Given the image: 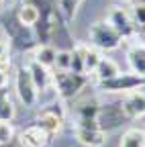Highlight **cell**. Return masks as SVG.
Instances as JSON below:
<instances>
[{"label": "cell", "instance_id": "4fadbf2b", "mask_svg": "<svg viewBox=\"0 0 145 147\" xmlns=\"http://www.w3.org/2000/svg\"><path fill=\"white\" fill-rule=\"evenodd\" d=\"M55 63H57V67L67 69V67L71 65V55H69L67 51H59V53L55 55Z\"/></svg>", "mask_w": 145, "mask_h": 147}, {"label": "cell", "instance_id": "8fae6325", "mask_svg": "<svg viewBox=\"0 0 145 147\" xmlns=\"http://www.w3.org/2000/svg\"><path fill=\"white\" fill-rule=\"evenodd\" d=\"M55 51L49 49V47H41L37 51V63L39 65H51V63H55Z\"/></svg>", "mask_w": 145, "mask_h": 147}, {"label": "cell", "instance_id": "9c48e42d", "mask_svg": "<svg viewBox=\"0 0 145 147\" xmlns=\"http://www.w3.org/2000/svg\"><path fill=\"white\" fill-rule=\"evenodd\" d=\"M39 127L43 129V131L49 135V133H57L59 129H61V119L57 115H53V113H45L41 119H39Z\"/></svg>", "mask_w": 145, "mask_h": 147}, {"label": "cell", "instance_id": "5bb4252c", "mask_svg": "<svg viewBox=\"0 0 145 147\" xmlns=\"http://www.w3.org/2000/svg\"><path fill=\"white\" fill-rule=\"evenodd\" d=\"M135 14H137V21L145 25V6L143 4L141 6H135Z\"/></svg>", "mask_w": 145, "mask_h": 147}, {"label": "cell", "instance_id": "2e32d148", "mask_svg": "<svg viewBox=\"0 0 145 147\" xmlns=\"http://www.w3.org/2000/svg\"><path fill=\"white\" fill-rule=\"evenodd\" d=\"M2 2H4V0H0V6H2Z\"/></svg>", "mask_w": 145, "mask_h": 147}, {"label": "cell", "instance_id": "8992f818", "mask_svg": "<svg viewBox=\"0 0 145 147\" xmlns=\"http://www.w3.org/2000/svg\"><path fill=\"white\" fill-rule=\"evenodd\" d=\"M94 71H96V76L100 80H113V78L119 76V65L113 59H100Z\"/></svg>", "mask_w": 145, "mask_h": 147}, {"label": "cell", "instance_id": "277c9868", "mask_svg": "<svg viewBox=\"0 0 145 147\" xmlns=\"http://www.w3.org/2000/svg\"><path fill=\"white\" fill-rule=\"evenodd\" d=\"M127 59L137 76H145V45H133L127 53Z\"/></svg>", "mask_w": 145, "mask_h": 147}, {"label": "cell", "instance_id": "3957f363", "mask_svg": "<svg viewBox=\"0 0 145 147\" xmlns=\"http://www.w3.org/2000/svg\"><path fill=\"white\" fill-rule=\"evenodd\" d=\"M47 143V133L37 125V127H29L27 131L21 133V145L23 147H43Z\"/></svg>", "mask_w": 145, "mask_h": 147}, {"label": "cell", "instance_id": "6da1fadb", "mask_svg": "<svg viewBox=\"0 0 145 147\" xmlns=\"http://www.w3.org/2000/svg\"><path fill=\"white\" fill-rule=\"evenodd\" d=\"M92 39L98 47H104V49H115L119 45V31L106 23H96L92 27Z\"/></svg>", "mask_w": 145, "mask_h": 147}, {"label": "cell", "instance_id": "9a60e30c", "mask_svg": "<svg viewBox=\"0 0 145 147\" xmlns=\"http://www.w3.org/2000/svg\"><path fill=\"white\" fill-rule=\"evenodd\" d=\"M6 84V71L4 69H0V88H2Z\"/></svg>", "mask_w": 145, "mask_h": 147}, {"label": "cell", "instance_id": "30bf717a", "mask_svg": "<svg viewBox=\"0 0 145 147\" xmlns=\"http://www.w3.org/2000/svg\"><path fill=\"white\" fill-rule=\"evenodd\" d=\"M19 21H21L23 25H27V27L35 25V23L39 21V10L35 8L33 4H25V6L19 10Z\"/></svg>", "mask_w": 145, "mask_h": 147}, {"label": "cell", "instance_id": "5b68a950", "mask_svg": "<svg viewBox=\"0 0 145 147\" xmlns=\"http://www.w3.org/2000/svg\"><path fill=\"white\" fill-rule=\"evenodd\" d=\"M76 55H80L78 59L82 61V71H94L96 65H98V61L102 59L100 55L94 49H90V47H78V53Z\"/></svg>", "mask_w": 145, "mask_h": 147}, {"label": "cell", "instance_id": "ba28073f", "mask_svg": "<svg viewBox=\"0 0 145 147\" xmlns=\"http://www.w3.org/2000/svg\"><path fill=\"white\" fill-rule=\"evenodd\" d=\"M78 139L90 147H98L104 143V135L100 131H94V129H78Z\"/></svg>", "mask_w": 145, "mask_h": 147}, {"label": "cell", "instance_id": "7c38bea8", "mask_svg": "<svg viewBox=\"0 0 145 147\" xmlns=\"http://www.w3.org/2000/svg\"><path fill=\"white\" fill-rule=\"evenodd\" d=\"M12 135H14V131H12L10 123H6V121H0V145L8 143V141L12 139Z\"/></svg>", "mask_w": 145, "mask_h": 147}, {"label": "cell", "instance_id": "52a82bcc", "mask_svg": "<svg viewBox=\"0 0 145 147\" xmlns=\"http://www.w3.org/2000/svg\"><path fill=\"white\" fill-rule=\"evenodd\" d=\"M121 147H145V131L129 129L121 139Z\"/></svg>", "mask_w": 145, "mask_h": 147}, {"label": "cell", "instance_id": "7a4b0ae2", "mask_svg": "<svg viewBox=\"0 0 145 147\" xmlns=\"http://www.w3.org/2000/svg\"><path fill=\"white\" fill-rule=\"evenodd\" d=\"M123 110L133 119L143 117L145 115V92H131V94L125 98Z\"/></svg>", "mask_w": 145, "mask_h": 147}]
</instances>
